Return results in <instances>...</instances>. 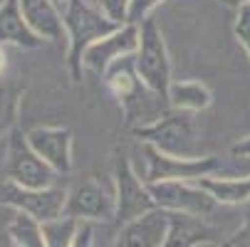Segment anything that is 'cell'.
<instances>
[{
    "label": "cell",
    "instance_id": "1",
    "mask_svg": "<svg viewBox=\"0 0 250 247\" xmlns=\"http://www.w3.org/2000/svg\"><path fill=\"white\" fill-rule=\"evenodd\" d=\"M104 77H106V84H109L112 94L119 101L129 129L154 124L156 119H161L171 109L168 99L159 96L156 92H151L144 82H141V77L136 75L134 55L117 59L109 69H106Z\"/></svg>",
    "mask_w": 250,
    "mask_h": 247
},
{
    "label": "cell",
    "instance_id": "2",
    "mask_svg": "<svg viewBox=\"0 0 250 247\" xmlns=\"http://www.w3.org/2000/svg\"><path fill=\"white\" fill-rule=\"evenodd\" d=\"M60 13H62L67 45H69L67 47V67H69L72 79L80 82L82 79V69H84L82 57H84L87 47L94 45L97 40L106 38V35L114 32L122 25L109 20L97 5H92L89 0H69Z\"/></svg>",
    "mask_w": 250,
    "mask_h": 247
},
{
    "label": "cell",
    "instance_id": "3",
    "mask_svg": "<svg viewBox=\"0 0 250 247\" xmlns=\"http://www.w3.org/2000/svg\"><path fill=\"white\" fill-rule=\"evenodd\" d=\"M131 133L141 144H149L168 156H181V158L198 156V126L191 112L168 109L154 124L136 126L131 129Z\"/></svg>",
    "mask_w": 250,
    "mask_h": 247
},
{
    "label": "cell",
    "instance_id": "4",
    "mask_svg": "<svg viewBox=\"0 0 250 247\" xmlns=\"http://www.w3.org/2000/svg\"><path fill=\"white\" fill-rule=\"evenodd\" d=\"M134 64H136V75L141 77V82L159 96L168 99L171 59H168L161 27L156 25V18L151 15L139 25V47L134 52Z\"/></svg>",
    "mask_w": 250,
    "mask_h": 247
},
{
    "label": "cell",
    "instance_id": "5",
    "mask_svg": "<svg viewBox=\"0 0 250 247\" xmlns=\"http://www.w3.org/2000/svg\"><path fill=\"white\" fill-rule=\"evenodd\" d=\"M67 190L50 186V188H25L5 175H0V205L10 208L15 213H25L35 220L52 223L60 220L64 213Z\"/></svg>",
    "mask_w": 250,
    "mask_h": 247
},
{
    "label": "cell",
    "instance_id": "6",
    "mask_svg": "<svg viewBox=\"0 0 250 247\" xmlns=\"http://www.w3.org/2000/svg\"><path fill=\"white\" fill-rule=\"evenodd\" d=\"M5 178L25 186V188H50L55 186V171L52 166H47L35 149L30 146L27 133H22V129H13V133L5 138Z\"/></svg>",
    "mask_w": 250,
    "mask_h": 247
},
{
    "label": "cell",
    "instance_id": "7",
    "mask_svg": "<svg viewBox=\"0 0 250 247\" xmlns=\"http://www.w3.org/2000/svg\"><path fill=\"white\" fill-rule=\"evenodd\" d=\"M117 215V193L104 186L94 175L80 178L67 190L62 218H72L77 223H104Z\"/></svg>",
    "mask_w": 250,
    "mask_h": 247
},
{
    "label": "cell",
    "instance_id": "8",
    "mask_svg": "<svg viewBox=\"0 0 250 247\" xmlns=\"http://www.w3.org/2000/svg\"><path fill=\"white\" fill-rule=\"evenodd\" d=\"M146 156V183H159V181H198L206 175H218L223 171V161L218 156H193V158H181V156H168L149 144H141Z\"/></svg>",
    "mask_w": 250,
    "mask_h": 247
},
{
    "label": "cell",
    "instance_id": "9",
    "mask_svg": "<svg viewBox=\"0 0 250 247\" xmlns=\"http://www.w3.org/2000/svg\"><path fill=\"white\" fill-rule=\"evenodd\" d=\"M114 193H117L114 220L119 225H126L141 215L151 213V210H156V200L151 198L146 181L136 175L126 156H119L114 161Z\"/></svg>",
    "mask_w": 250,
    "mask_h": 247
},
{
    "label": "cell",
    "instance_id": "10",
    "mask_svg": "<svg viewBox=\"0 0 250 247\" xmlns=\"http://www.w3.org/2000/svg\"><path fill=\"white\" fill-rule=\"evenodd\" d=\"M146 186L151 198L156 200V208L168 210V213H186L203 218L218 208L216 198L193 181H159Z\"/></svg>",
    "mask_w": 250,
    "mask_h": 247
},
{
    "label": "cell",
    "instance_id": "11",
    "mask_svg": "<svg viewBox=\"0 0 250 247\" xmlns=\"http://www.w3.org/2000/svg\"><path fill=\"white\" fill-rule=\"evenodd\" d=\"M136 47H139V25L124 22L122 27H117L114 32L106 35V38L89 45L84 57H82V64L87 69H92L94 75L104 77L106 69H109L117 59H122L126 55H134Z\"/></svg>",
    "mask_w": 250,
    "mask_h": 247
},
{
    "label": "cell",
    "instance_id": "12",
    "mask_svg": "<svg viewBox=\"0 0 250 247\" xmlns=\"http://www.w3.org/2000/svg\"><path fill=\"white\" fill-rule=\"evenodd\" d=\"M25 133L35 153L52 166L55 173L72 171V131L67 126H35Z\"/></svg>",
    "mask_w": 250,
    "mask_h": 247
},
{
    "label": "cell",
    "instance_id": "13",
    "mask_svg": "<svg viewBox=\"0 0 250 247\" xmlns=\"http://www.w3.org/2000/svg\"><path fill=\"white\" fill-rule=\"evenodd\" d=\"M168 213V210H166ZM221 230L208 225L198 215L168 213V230L161 247H198V245H221Z\"/></svg>",
    "mask_w": 250,
    "mask_h": 247
},
{
    "label": "cell",
    "instance_id": "14",
    "mask_svg": "<svg viewBox=\"0 0 250 247\" xmlns=\"http://www.w3.org/2000/svg\"><path fill=\"white\" fill-rule=\"evenodd\" d=\"M168 230V213L161 208L122 225L114 247H161Z\"/></svg>",
    "mask_w": 250,
    "mask_h": 247
},
{
    "label": "cell",
    "instance_id": "15",
    "mask_svg": "<svg viewBox=\"0 0 250 247\" xmlns=\"http://www.w3.org/2000/svg\"><path fill=\"white\" fill-rule=\"evenodd\" d=\"M18 5H20L25 22L30 25V30L38 35V38L57 42L64 35L62 13L52 0H18Z\"/></svg>",
    "mask_w": 250,
    "mask_h": 247
},
{
    "label": "cell",
    "instance_id": "16",
    "mask_svg": "<svg viewBox=\"0 0 250 247\" xmlns=\"http://www.w3.org/2000/svg\"><path fill=\"white\" fill-rule=\"evenodd\" d=\"M45 40L38 38L30 25L25 22L18 0H5V5L0 8V47L3 45H15L22 50H38Z\"/></svg>",
    "mask_w": 250,
    "mask_h": 247
},
{
    "label": "cell",
    "instance_id": "17",
    "mask_svg": "<svg viewBox=\"0 0 250 247\" xmlns=\"http://www.w3.org/2000/svg\"><path fill=\"white\" fill-rule=\"evenodd\" d=\"M201 188H206L218 205H243L250 200V175H206V178L193 181Z\"/></svg>",
    "mask_w": 250,
    "mask_h": 247
},
{
    "label": "cell",
    "instance_id": "18",
    "mask_svg": "<svg viewBox=\"0 0 250 247\" xmlns=\"http://www.w3.org/2000/svg\"><path fill=\"white\" fill-rule=\"evenodd\" d=\"M213 104V94L201 82H171L168 87V107L178 112L198 114Z\"/></svg>",
    "mask_w": 250,
    "mask_h": 247
},
{
    "label": "cell",
    "instance_id": "19",
    "mask_svg": "<svg viewBox=\"0 0 250 247\" xmlns=\"http://www.w3.org/2000/svg\"><path fill=\"white\" fill-rule=\"evenodd\" d=\"M25 96V84L3 82L0 84V141L8 138L13 129H18L20 101Z\"/></svg>",
    "mask_w": 250,
    "mask_h": 247
},
{
    "label": "cell",
    "instance_id": "20",
    "mask_svg": "<svg viewBox=\"0 0 250 247\" xmlns=\"http://www.w3.org/2000/svg\"><path fill=\"white\" fill-rule=\"evenodd\" d=\"M8 237L15 242V247H47L45 245V230L42 223L25 213H15L8 223Z\"/></svg>",
    "mask_w": 250,
    "mask_h": 247
},
{
    "label": "cell",
    "instance_id": "21",
    "mask_svg": "<svg viewBox=\"0 0 250 247\" xmlns=\"http://www.w3.org/2000/svg\"><path fill=\"white\" fill-rule=\"evenodd\" d=\"M77 228H80V223L72 220V218H60V220L45 223L42 225V230H45V245L47 247H72L75 235H77Z\"/></svg>",
    "mask_w": 250,
    "mask_h": 247
},
{
    "label": "cell",
    "instance_id": "22",
    "mask_svg": "<svg viewBox=\"0 0 250 247\" xmlns=\"http://www.w3.org/2000/svg\"><path fill=\"white\" fill-rule=\"evenodd\" d=\"M94 5L119 25L126 22V15H129V5H131V0H94Z\"/></svg>",
    "mask_w": 250,
    "mask_h": 247
},
{
    "label": "cell",
    "instance_id": "23",
    "mask_svg": "<svg viewBox=\"0 0 250 247\" xmlns=\"http://www.w3.org/2000/svg\"><path fill=\"white\" fill-rule=\"evenodd\" d=\"M233 32H235V40L240 42V47H243V50L248 52V57H250V5H245V8L238 10Z\"/></svg>",
    "mask_w": 250,
    "mask_h": 247
},
{
    "label": "cell",
    "instance_id": "24",
    "mask_svg": "<svg viewBox=\"0 0 250 247\" xmlns=\"http://www.w3.org/2000/svg\"><path fill=\"white\" fill-rule=\"evenodd\" d=\"M161 3V0H131V5H129V15H126V22L131 25H141L151 13L154 8Z\"/></svg>",
    "mask_w": 250,
    "mask_h": 247
},
{
    "label": "cell",
    "instance_id": "25",
    "mask_svg": "<svg viewBox=\"0 0 250 247\" xmlns=\"http://www.w3.org/2000/svg\"><path fill=\"white\" fill-rule=\"evenodd\" d=\"M72 247H94V228H92V223H80Z\"/></svg>",
    "mask_w": 250,
    "mask_h": 247
},
{
    "label": "cell",
    "instance_id": "26",
    "mask_svg": "<svg viewBox=\"0 0 250 247\" xmlns=\"http://www.w3.org/2000/svg\"><path fill=\"white\" fill-rule=\"evenodd\" d=\"M230 153H233V156H248V158H250V136L240 138L238 144L230 149Z\"/></svg>",
    "mask_w": 250,
    "mask_h": 247
},
{
    "label": "cell",
    "instance_id": "27",
    "mask_svg": "<svg viewBox=\"0 0 250 247\" xmlns=\"http://www.w3.org/2000/svg\"><path fill=\"white\" fill-rule=\"evenodd\" d=\"M223 5H228V8H245V5H250V0H221Z\"/></svg>",
    "mask_w": 250,
    "mask_h": 247
},
{
    "label": "cell",
    "instance_id": "28",
    "mask_svg": "<svg viewBox=\"0 0 250 247\" xmlns=\"http://www.w3.org/2000/svg\"><path fill=\"white\" fill-rule=\"evenodd\" d=\"M0 247H15V242L8 237V232H5V235H0Z\"/></svg>",
    "mask_w": 250,
    "mask_h": 247
},
{
    "label": "cell",
    "instance_id": "29",
    "mask_svg": "<svg viewBox=\"0 0 250 247\" xmlns=\"http://www.w3.org/2000/svg\"><path fill=\"white\" fill-rule=\"evenodd\" d=\"M5 69V52H3V47H0V72Z\"/></svg>",
    "mask_w": 250,
    "mask_h": 247
},
{
    "label": "cell",
    "instance_id": "30",
    "mask_svg": "<svg viewBox=\"0 0 250 247\" xmlns=\"http://www.w3.org/2000/svg\"><path fill=\"white\" fill-rule=\"evenodd\" d=\"M52 3H55V5H57V8H60V10H62V8H64V5H67V3H69V0H52Z\"/></svg>",
    "mask_w": 250,
    "mask_h": 247
},
{
    "label": "cell",
    "instance_id": "31",
    "mask_svg": "<svg viewBox=\"0 0 250 247\" xmlns=\"http://www.w3.org/2000/svg\"><path fill=\"white\" fill-rule=\"evenodd\" d=\"M3 5H5V0H0V8H3Z\"/></svg>",
    "mask_w": 250,
    "mask_h": 247
}]
</instances>
